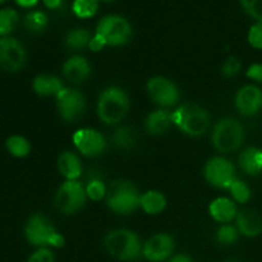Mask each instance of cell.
Returning a JSON list of instances; mask_svg holds the SVG:
<instances>
[{"mask_svg":"<svg viewBox=\"0 0 262 262\" xmlns=\"http://www.w3.org/2000/svg\"><path fill=\"white\" fill-rule=\"evenodd\" d=\"M105 250L120 261L137 260L142 253L140 237L129 229H114L105 235Z\"/></svg>","mask_w":262,"mask_h":262,"instance_id":"6da1fadb","label":"cell"},{"mask_svg":"<svg viewBox=\"0 0 262 262\" xmlns=\"http://www.w3.org/2000/svg\"><path fill=\"white\" fill-rule=\"evenodd\" d=\"M129 110V97L119 87H109L101 92L97 101V114L107 125L118 124Z\"/></svg>","mask_w":262,"mask_h":262,"instance_id":"7a4b0ae2","label":"cell"},{"mask_svg":"<svg viewBox=\"0 0 262 262\" xmlns=\"http://www.w3.org/2000/svg\"><path fill=\"white\" fill-rule=\"evenodd\" d=\"M26 239L35 247H63L64 237L42 214H33L25 225Z\"/></svg>","mask_w":262,"mask_h":262,"instance_id":"3957f363","label":"cell"},{"mask_svg":"<svg viewBox=\"0 0 262 262\" xmlns=\"http://www.w3.org/2000/svg\"><path fill=\"white\" fill-rule=\"evenodd\" d=\"M171 119L173 124L191 137H200L206 133L210 127V117L206 110L191 102L181 105L176 112L171 113Z\"/></svg>","mask_w":262,"mask_h":262,"instance_id":"277c9868","label":"cell"},{"mask_svg":"<svg viewBox=\"0 0 262 262\" xmlns=\"http://www.w3.org/2000/svg\"><path fill=\"white\" fill-rule=\"evenodd\" d=\"M245 128L233 118H224L212 129V145L219 152L229 154L238 150L245 141Z\"/></svg>","mask_w":262,"mask_h":262,"instance_id":"5b68a950","label":"cell"},{"mask_svg":"<svg viewBox=\"0 0 262 262\" xmlns=\"http://www.w3.org/2000/svg\"><path fill=\"white\" fill-rule=\"evenodd\" d=\"M141 196L137 188L129 182H115L110 187L107 194V206L112 211L120 215H127L135 211L140 206Z\"/></svg>","mask_w":262,"mask_h":262,"instance_id":"8992f818","label":"cell"},{"mask_svg":"<svg viewBox=\"0 0 262 262\" xmlns=\"http://www.w3.org/2000/svg\"><path fill=\"white\" fill-rule=\"evenodd\" d=\"M95 33L101 36L106 45L120 46L129 41L132 36V26L122 15L109 14L99 20Z\"/></svg>","mask_w":262,"mask_h":262,"instance_id":"52a82bcc","label":"cell"},{"mask_svg":"<svg viewBox=\"0 0 262 262\" xmlns=\"http://www.w3.org/2000/svg\"><path fill=\"white\" fill-rule=\"evenodd\" d=\"M86 188L78 181H66L55 194V207L64 215H73L86 204Z\"/></svg>","mask_w":262,"mask_h":262,"instance_id":"ba28073f","label":"cell"},{"mask_svg":"<svg viewBox=\"0 0 262 262\" xmlns=\"http://www.w3.org/2000/svg\"><path fill=\"white\" fill-rule=\"evenodd\" d=\"M56 107L67 123H76L86 112V99L77 90L64 89L56 95Z\"/></svg>","mask_w":262,"mask_h":262,"instance_id":"9c48e42d","label":"cell"},{"mask_svg":"<svg viewBox=\"0 0 262 262\" xmlns=\"http://www.w3.org/2000/svg\"><path fill=\"white\" fill-rule=\"evenodd\" d=\"M26 49L17 38L10 36L0 37V68L15 73L26 66Z\"/></svg>","mask_w":262,"mask_h":262,"instance_id":"30bf717a","label":"cell"},{"mask_svg":"<svg viewBox=\"0 0 262 262\" xmlns=\"http://www.w3.org/2000/svg\"><path fill=\"white\" fill-rule=\"evenodd\" d=\"M204 174L206 181L216 188L229 189L233 182L235 181L234 165L228 159L222 156L210 159L205 165Z\"/></svg>","mask_w":262,"mask_h":262,"instance_id":"8fae6325","label":"cell"},{"mask_svg":"<svg viewBox=\"0 0 262 262\" xmlns=\"http://www.w3.org/2000/svg\"><path fill=\"white\" fill-rule=\"evenodd\" d=\"M147 94L152 101L160 106H174L179 101V90L170 79L165 77L156 76L148 79Z\"/></svg>","mask_w":262,"mask_h":262,"instance_id":"7c38bea8","label":"cell"},{"mask_svg":"<svg viewBox=\"0 0 262 262\" xmlns=\"http://www.w3.org/2000/svg\"><path fill=\"white\" fill-rule=\"evenodd\" d=\"M73 143L82 155L89 158L101 155L106 148L104 136L99 130L91 128H82L77 130L73 135Z\"/></svg>","mask_w":262,"mask_h":262,"instance_id":"4fadbf2b","label":"cell"},{"mask_svg":"<svg viewBox=\"0 0 262 262\" xmlns=\"http://www.w3.org/2000/svg\"><path fill=\"white\" fill-rule=\"evenodd\" d=\"M174 251V239L166 233H158L146 241L142 255L151 262L165 261Z\"/></svg>","mask_w":262,"mask_h":262,"instance_id":"5bb4252c","label":"cell"},{"mask_svg":"<svg viewBox=\"0 0 262 262\" xmlns=\"http://www.w3.org/2000/svg\"><path fill=\"white\" fill-rule=\"evenodd\" d=\"M235 106L245 117L256 115L262 107V91L255 84L243 86L235 95Z\"/></svg>","mask_w":262,"mask_h":262,"instance_id":"9a60e30c","label":"cell"},{"mask_svg":"<svg viewBox=\"0 0 262 262\" xmlns=\"http://www.w3.org/2000/svg\"><path fill=\"white\" fill-rule=\"evenodd\" d=\"M237 229L246 237H257L262 233V219L260 215L251 209L242 210L235 216Z\"/></svg>","mask_w":262,"mask_h":262,"instance_id":"2e32d148","label":"cell"},{"mask_svg":"<svg viewBox=\"0 0 262 262\" xmlns=\"http://www.w3.org/2000/svg\"><path fill=\"white\" fill-rule=\"evenodd\" d=\"M91 74V66L83 56H72L64 63L63 76L73 83H79L87 79Z\"/></svg>","mask_w":262,"mask_h":262,"instance_id":"e0dca14e","label":"cell"},{"mask_svg":"<svg viewBox=\"0 0 262 262\" xmlns=\"http://www.w3.org/2000/svg\"><path fill=\"white\" fill-rule=\"evenodd\" d=\"M32 89L40 96H55L64 90L63 82L51 74H38L33 78Z\"/></svg>","mask_w":262,"mask_h":262,"instance_id":"ac0fdd59","label":"cell"},{"mask_svg":"<svg viewBox=\"0 0 262 262\" xmlns=\"http://www.w3.org/2000/svg\"><path fill=\"white\" fill-rule=\"evenodd\" d=\"M210 215L219 223H229L237 216V207L232 200L227 197H219L210 204Z\"/></svg>","mask_w":262,"mask_h":262,"instance_id":"d6986e66","label":"cell"},{"mask_svg":"<svg viewBox=\"0 0 262 262\" xmlns=\"http://www.w3.org/2000/svg\"><path fill=\"white\" fill-rule=\"evenodd\" d=\"M58 170L67 181H77L82 174V164L78 156L66 151L58 158Z\"/></svg>","mask_w":262,"mask_h":262,"instance_id":"ffe728a7","label":"cell"},{"mask_svg":"<svg viewBox=\"0 0 262 262\" xmlns=\"http://www.w3.org/2000/svg\"><path fill=\"white\" fill-rule=\"evenodd\" d=\"M171 123H173L171 113L165 109H159L147 115L145 125L148 133L154 136H159L165 133L171 125Z\"/></svg>","mask_w":262,"mask_h":262,"instance_id":"44dd1931","label":"cell"},{"mask_svg":"<svg viewBox=\"0 0 262 262\" xmlns=\"http://www.w3.org/2000/svg\"><path fill=\"white\" fill-rule=\"evenodd\" d=\"M241 169L248 176H258L262 173V150L248 147L239 155Z\"/></svg>","mask_w":262,"mask_h":262,"instance_id":"7402d4cb","label":"cell"},{"mask_svg":"<svg viewBox=\"0 0 262 262\" xmlns=\"http://www.w3.org/2000/svg\"><path fill=\"white\" fill-rule=\"evenodd\" d=\"M140 206L148 215H158L166 207V199L161 192L147 191L141 196Z\"/></svg>","mask_w":262,"mask_h":262,"instance_id":"603a6c76","label":"cell"},{"mask_svg":"<svg viewBox=\"0 0 262 262\" xmlns=\"http://www.w3.org/2000/svg\"><path fill=\"white\" fill-rule=\"evenodd\" d=\"M5 148H7L8 152L12 156L18 159L26 158V156L30 155L31 152V143L23 136H10L7 141H5Z\"/></svg>","mask_w":262,"mask_h":262,"instance_id":"cb8c5ba5","label":"cell"},{"mask_svg":"<svg viewBox=\"0 0 262 262\" xmlns=\"http://www.w3.org/2000/svg\"><path fill=\"white\" fill-rule=\"evenodd\" d=\"M23 25L30 32L41 33L46 30L49 25L48 14L42 10H32L27 13L23 19Z\"/></svg>","mask_w":262,"mask_h":262,"instance_id":"d4e9b609","label":"cell"},{"mask_svg":"<svg viewBox=\"0 0 262 262\" xmlns=\"http://www.w3.org/2000/svg\"><path fill=\"white\" fill-rule=\"evenodd\" d=\"M90 40H91V35H90L89 31L84 30V28H76V30H72L67 33L66 45L71 50L79 51L90 45Z\"/></svg>","mask_w":262,"mask_h":262,"instance_id":"484cf974","label":"cell"},{"mask_svg":"<svg viewBox=\"0 0 262 262\" xmlns=\"http://www.w3.org/2000/svg\"><path fill=\"white\" fill-rule=\"evenodd\" d=\"M18 20H19V15L17 10L12 8H4L0 10V37L9 36V33H12L17 26Z\"/></svg>","mask_w":262,"mask_h":262,"instance_id":"4316f807","label":"cell"},{"mask_svg":"<svg viewBox=\"0 0 262 262\" xmlns=\"http://www.w3.org/2000/svg\"><path fill=\"white\" fill-rule=\"evenodd\" d=\"M72 10L78 18L94 17L99 10V0H74L72 4Z\"/></svg>","mask_w":262,"mask_h":262,"instance_id":"83f0119b","label":"cell"},{"mask_svg":"<svg viewBox=\"0 0 262 262\" xmlns=\"http://www.w3.org/2000/svg\"><path fill=\"white\" fill-rule=\"evenodd\" d=\"M113 141H114V145L118 148L128 150V148L135 146L136 135L129 127H120L115 130L114 136H113Z\"/></svg>","mask_w":262,"mask_h":262,"instance_id":"f1b7e54d","label":"cell"},{"mask_svg":"<svg viewBox=\"0 0 262 262\" xmlns=\"http://www.w3.org/2000/svg\"><path fill=\"white\" fill-rule=\"evenodd\" d=\"M238 235H239V232H238L237 227H234V225L224 224L217 229L216 241L220 243V245L230 246L233 245V243L237 242Z\"/></svg>","mask_w":262,"mask_h":262,"instance_id":"f546056e","label":"cell"},{"mask_svg":"<svg viewBox=\"0 0 262 262\" xmlns=\"http://www.w3.org/2000/svg\"><path fill=\"white\" fill-rule=\"evenodd\" d=\"M229 191L232 193L233 199L235 200L239 204H246L248 200L251 199V189L245 182L238 181L235 179L234 182L232 183V186L229 187Z\"/></svg>","mask_w":262,"mask_h":262,"instance_id":"4dcf8cb0","label":"cell"},{"mask_svg":"<svg viewBox=\"0 0 262 262\" xmlns=\"http://www.w3.org/2000/svg\"><path fill=\"white\" fill-rule=\"evenodd\" d=\"M241 5L246 14L262 25V0H241Z\"/></svg>","mask_w":262,"mask_h":262,"instance_id":"1f68e13d","label":"cell"},{"mask_svg":"<svg viewBox=\"0 0 262 262\" xmlns=\"http://www.w3.org/2000/svg\"><path fill=\"white\" fill-rule=\"evenodd\" d=\"M86 194L92 201H100L106 194V187L101 179H91L86 187Z\"/></svg>","mask_w":262,"mask_h":262,"instance_id":"d6a6232c","label":"cell"},{"mask_svg":"<svg viewBox=\"0 0 262 262\" xmlns=\"http://www.w3.org/2000/svg\"><path fill=\"white\" fill-rule=\"evenodd\" d=\"M27 262H55L53 251L49 250L48 247L38 248L32 255L28 257Z\"/></svg>","mask_w":262,"mask_h":262,"instance_id":"836d02e7","label":"cell"},{"mask_svg":"<svg viewBox=\"0 0 262 262\" xmlns=\"http://www.w3.org/2000/svg\"><path fill=\"white\" fill-rule=\"evenodd\" d=\"M248 42L255 49H262V25L256 23L248 31Z\"/></svg>","mask_w":262,"mask_h":262,"instance_id":"e575fe53","label":"cell"},{"mask_svg":"<svg viewBox=\"0 0 262 262\" xmlns=\"http://www.w3.org/2000/svg\"><path fill=\"white\" fill-rule=\"evenodd\" d=\"M241 68H242L241 61L238 60L237 58H234V56H230V58H228L227 60L224 61L222 71L225 77H233L235 76V74L239 73Z\"/></svg>","mask_w":262,"mask_h":262,"instance_id":"d590c367","label":"cell"},{"mask_svg":"<svg viewBox=\"0 0 262 262\" xmlns=\"http://www.w3.org/2000/svg\"><path fill=\"white\" fill-rule=\"evenodd\" d=\"M105 46H107L106 42H105L104 38H102L100 35H97V33H95V35L91 37V40H90L89 48L91 49L92 51H95V53L101 51Z\"/></svg>","mask_w":262,"mask_h":262,"instance_id":"8d00e7d4","label":"cell"},{"mask_svg":"<svg viewBox=\"0 0 262 262\" xmlns=\"http://www.w3.org/2000/svg\"><path fill=\"white\" fill-rule=\"evenodd\" d=\"M247 77L262 83V64H252L247 69Z\"/></svg>","mask_w":262,"mask_h":262,"instance_id":"74e56055","label":"cell"},{"mask_svg":"<svg viewBox=\"0 0 262 262\" xmlns=\"http://www.w3.org/2000/svg\"><path fill=\"white\" fill-rule=\"evenodd\" d=\"M14 2L20 8H33L37 5L38 0H14Z\"/></svg>","mask_w":262,"mask_h":262,"instance_id":"f35d334b","label":"cell"},{"mask_svg":"<svg viewBox=\"0 0 262 262\" xmlns=\"http://www.w3.org/2000/svg\"><path fill=\"white\" fill-rule=\"evenodd\" d=\"M43 4L49 9H58L63 4V0H42Z\"/></svg>","mask_w":262,"mask_h":262,"instance_id":"ab89813d","label":"cell"},{"mask_svg":"<svg viewBox=\"0 0 262 262\" xmlns=\"http://www.w3.org/2000/svg\"><path fill=\"white\" fill-rule=\"evenodd\" d=\"M168 262H193L188 255H177L173 256Z\"/></svg>","mask_w":262,"mask_h":262,"instance_id":"60d3db41","label":"cell"},{"mask_svg":"<svg viewBox=\"0 0 262 262\" xmlns=\"http://www.w3.org/2000/svg\"><path fill=\"white\" fill-rule=\"evenodd\" d=\"M224 262H243V261L237 260V258H230V260H227V261H224Z\"/></svg>","mask_w":262,"mask_h":262,"instance_id":"b9f144b4","label":"cell"},{"mask_svg":"<svg viewBox=\"0 0 262 262\" xmlns=\"http://www.w3.org/2000/svg\"><path fill=\"white\" fill-rule=\"evenodd\" d=\"M99 2H105V3H110V2H114V0H99Z\"/></svg>","mask_w":262,"mask_h":262,"instance_id":"7bdbcfd3","label":"cell"},{"mask_svg":"<svg viewBox=\"0 0 262 262\" xmlns=\"http://www.w3.org/2000/svg\"><path fill=\"white\" fill-rule=\"evenodd\" d=\"M4 2H7V0H0V4H2V3H4Z\"/></svg>","mask_w":262,"mask_h":262,"instance_id":"ee69618b","label":"cell"}]
</instances>
